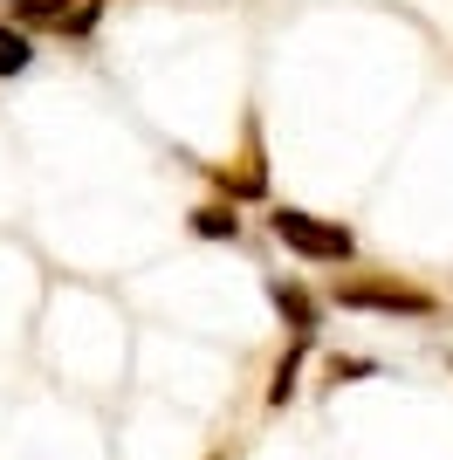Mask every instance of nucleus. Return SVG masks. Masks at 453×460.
Returning a JSON list of instances; mask_svg holds the SVG:
<instances>
[{
	"label": "nucleus",
	"mask_w": 453,
	"mask_h": 460,
	"mask_svg": "<svg viewBox=\"0 0 453 460\" xmlns=\"http://www.w3.org/2000/svg\"><path fill=\"white\" fill-rule=\"evenodd\" d=\"M268 234H275L289 254H302V261H351V254H358V234L343 227V220L309 213V207H275L268 213Z\"/></svg>",
	"instance_id": "f257e3e1"
},
{
	"label": "nucleus",
	"mask_w": 453,
	"mask_h": 460,
	"mask_svg": "<svg viewBox=\"0 0 453 460\" xmlns=\"http://www.w3.org/2000/svg\"><path fill=\"white\" fill-rule=\"evenodd\" d=\"M103 7H111V0H7L14 21H28V28H62L69 41H90Z\"/></svg>",
	"instance_id": "f03ea898"
},
{
	"label": "nucleus",
	"mask_w": 453,
	"mask_h": 460,
	"mask_svg": "<svg viewBox=\"0 0 453 460\" xmlns=\"http://www.w3.org/2000/svg\"><path fill=\"white\" fill-rule=\"evenodd\" d=\"M337 303L343 309H378V316H433V296L413 282H337Z\"/></svg>",
	"instance_id": "7ed1b4c3"
},
{
	"label": "nucleus",
	"mask_w": 453,
	"mask_h": 460,
	"mask_svg": "<svg viewBox=\"0 0 453 460\" xmlns=\"http://www.w3.org/2000/svg\"><path fill=\"white\" fill-rule=\"evenodd\" d=\"M268 296H275V309H282V323L296 330V337H316L323 309H316V296H309L302 282H282V275H275V282H268Z\"/></svg>",
	"instance_id": "20e7f679"
},
{
	"label": "nucleus",
	"mask_w": 453,
	"mask_h": 460,
	"mask_svg": "<svg viewBox=\"0 0 453 460\" xmlns=\"http://www.w3.org/2000/svg\"><path fill=\"white\" fill-rule=\"evenodd\" d=\"M192 234H200V241H234V234H241L234 199H226V207H192Z\"/></svg>",
	"instance_id": "39448f33"
},
{
	"label": "nucleus",
	"mask_w": 453,
	"mask_h": 460,
	"mask_svg": "<svg viewBox=\"0 0 453 460\" xmlns=\"http://www.w3.org/2000/svg\"><path fill=\"white\" fill-rule=\"evenodd\" d=\"M35 62V41H28V28H7L0 21V76H21Z\"/></svg>",
	"instance_id": "423d86ee"
},
{
	"label": "nucleus",
	"mask_w": 453,
	"mask_h": 460,
	"mask_svg": "<svg viewBox=\"0 0 453 460\" xmlns=\"http://www.w3.org/2000/svg\"><path fill=\"white\" fill-rule=\"evenodd\" d=\"M302 358H309V337H296V350L275 365V378H268V405H289V399H296V371H302Z\"/></svg>",
	"instance_id": "0eeeda50"
}]
</instances>
